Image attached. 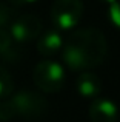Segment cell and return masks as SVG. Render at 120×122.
<instances>
[{
	"instance_id": "8fae6325",
	"label": "cell",
	"mask_w": 120,
	"mask_h": 122,
	"mask_svg": "<svg viewBox=\"0 0 120 122\" xmlns=\"http://www.w3.org/2000/svg\"><path fill=\"white\" fill-rule=\"evenodd\" d=\"M15 12L9 5L0 2V30H6L11 25V22L14 20Z\"/></svg>"
},
{
	"instance_id": "30bf717a",
	"label": "cell",
	"mask_w": 120,
	"mask_h": 122,
	"mask_svg": "<svg viewBox=\"0 0 120 122\" xmlns=\"http://www.w3.org/2000/svg\"><path fill=\"white\" fill-rule=\"evenodd\" d=\"M12 91H14V81L8 70L0 65V101L9 97Z\"/></svg>"
},
{
	"instance_id": "6da1fadb",
	"label": "cell",
	"mask_w": 120,
	"mask_h": 122,
	"mask_svg": "<svg viewBox=\"0 0 120 122\" xmlns=\"http://www.w3.org/2000/svg\"><path fill=\"white\" fill-rule=\"evenodd\" d=\"M108 54L105 34L97 28H82L68 37L62 48V59L72 71L96 68Z\"/></svg>"
},
{
	"instance_id": "7a4b0ae2",
	"label": "cell",
	"mask_w": 120,
	"mask_h": 122,
	"mask_svg": "<svg viewBox=\"0 0 120 122\" xmlns=\"http://www.w3.org/2000/svg\"><path fill=\"white\" fill-rule=\"evenodd\" d=\"M48 111V101L42 94L29 90H22L0 101V121L6 122L14 117L39 119Z\"/></svg>"
},
{
	"instance_id": "ba28073f",
	"label": "cell",
	"mask_w": 120,
	"mask_h": 122,
	"mask_svg": "<svg viewBox=\"0 0 120 122\" xmlns=\"http://www.w3.org/2000/svg\"><path fill=\"white\" fill-rule=\"evenodd\" d=\"M75 88L80 96L86 99H96L102 93V82L94 73H82L75 81Z\"/></svg>"
},
{
	"instance_id": "8992f818",
	"label": "cell",
	"mask_w": 120,
	"mask_h": 122,
	"mask_svg": "<svg viewBox=\"0 0 120 122\" xmlns=\"http://www.w3.org/2000/svg\"><path fill=\"white\" fill-rule=\"evenodd\" d=\"M88 111L92 122H117L119 119V107L109 97L92 99Z\"/></svg>"
},
{
	"instance_id": "5b68a950",
	"label": "cell",
	"mask_w": 120,
	"mask_h": 122,
	"mask_svg": "<svg viewBox=\"0 0 120 122\" xmlns=\"http://www.w3.org/2000/svg\"><path fill=\"white\" fill-rule=\"evenodd\" d=\"M9 34L18 45L25 42H31L40 36L42 33V22L34 14H22L14 17L11 25L8 26Z\"/></svg>"
},
{
	"instance_id": "9c48e42d",
	"label": "cell",
	"mask_w": 120,
	"mask_h": 122,
	"mask_svg": "<svg viewBox=\"0 0 120 122\" xmlns=\"http://www.w3.org/2000/svg\"><path fill=\"white\" fill-rule=\"evenodd\" d=\"M18 57H20L18 43L12 39L8 28L0 30V59L6 62H17Z\"/></svg>"
},
{
	"instance_id": "4fadbf2b",
	"label": "cell",
	"mask_w": 120,
	"mask_h": 122,
	"mask_svg": "<svg viewBox=\"0 0 120 122\" xmlns=\"http://www.w3.org/2000/svg\"><path fill=\"white\" fill-rule=\"evenodd\" d=\"M9 3H12V5H29V3H36L37 0H8Z\"/></svg>"
},
{
	"instance_id": "52a82bcc",
	"label": "cell",
	"mask_w": 120,
	"mask_h": 122,
	"mask_svg": "<svg viewBox=\"0 0 120 122\" xmlns=\"http://www.w3.org/2000/svg\"><path fill=\"white\" fill-rule=\"evenodd\" d=\"M37 39H39L37 40V51L45 57H51L54 54H57L59 51H62L63 43H65L63 42L62 31L55 30V28L46 30Z\"/></svg>"
},
{
	"instance_id": "3957f363",
	"label": "cell",
	"mask_w": 120,
	"mask_h": 122,
	"mask_svg": "<svg viewBox=\"0 0 120 122\" xmlns=\"http://www.w3.org/2000/svg\"><path fill=\"white\" fill-rule=\"evenodd\" d=\"M82 0H55L51 6V20L55 30L68 31L75 28L83 17Z\"/></svg>"
},
{
	"instance_id": "277c9868",
	"label": "cell",
	"mask_w": 120,
	"mask_h": 122,
	"mask_svg": "<svg viewBox=\"0 0 120 122\" xmlns=\"http://www.w3.org/2000/svg\"><path fill=\"white\" fill-rule=\"evenodd\" d=\"M32 79L43 93H57L65 83V68L54 60H42L34 68Z\"/></svg>"
},
{
	"instance_id": "7c38bea8",
	"label": "cell",
	"mask_w": 120,
	"mask_h": 122,
	"mask_svg": "<svg viewBox=\"0 0 120 122\" xmlns=\"http://www.w3.org/2000/svg\"><path fill=\"white\" fill-rule=\"evenodd\" d=\"M108 17H109V22H111L115 28L120 30V0H115L114 3L109 5Z\"/></svg>"
},
{
	"instance_id": "5bb4252c",
	"label": "cell",
	"mask_w": 120,
	"mask_h": 122,
	"mask_svg": "<svg viewBox=\"0 0 120 122\" xmlns=\"http://www.w3.org/2000/svg\"><path fill=\"white\" fill-rule=\"evenodd\" d=\"M99 2H102V3H106V5L109 6V5H111V3H114L115 0H99Z\"/></svg>"
}]
</instances>
